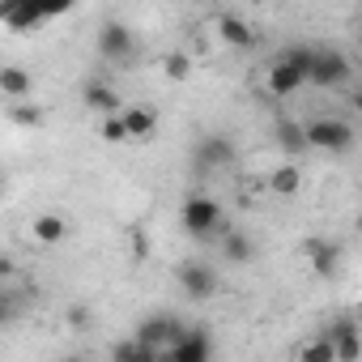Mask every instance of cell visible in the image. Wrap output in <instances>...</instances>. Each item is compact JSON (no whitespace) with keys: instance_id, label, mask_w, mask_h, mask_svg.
Returning <instances> with one entry per match:
<instances>
[{"instance_id":"6da1fadb","label":"cell","mask_w":362,"mask_h":362,"mask_svg":"<svg viewBox=\"0 0 362 362\" xmlns=\"http://www.w3.org/2000/svg\"><path fill=\"white\" fill-rule=\"evenodd\" d=\"M307 73H311V47L307 43H294L286 47L269 69H264V90L273 98H290L307 86Z\"/></svg>"},{"instance_id":"7a4b0ae2","label":"cell","mask_w":362,"mask_h":362,"mask_svg":"<svg viewBox=\"0 0 362 362\" xmlns=\"http://www.w3.org/2000/svg\"><path fill=\"white\" fill-rule=\"evenodd\" d=\"M349 77H354V60H349L341 47H311V73H307V86L341 90Z\"/></svg>"},{"instance_id":"3957f363","label":"cell","mask_w":362,"mask_h":362,"mask_svg":"<svg viewBox=\"0 0 362 362\" xmlns=\"http://www.w3.org/2000/svg\"><path fill=\"white\" fill-rule=\"evenodd\" d=\"M303 136H307V149H328V153H349L358 132L349 119H337V115H320L311 124H303Z\"/></svg>"},{"instance_id":"277c9868","label":"cell","mask_w":362,"mask_h":362,"mask_svg":"<svg viewBox=\"0 0 362 362\" xmlns=\"http://www.w3.org/2000/svg\"><path fill=\"white\" fill-rule=\"evenodd\" d=\"M179 222H184V230H188L192 239H209L214 230L226 226L222 205H218L214 197H205V192H192V197L184 201V209H179Z\"/></svg>"},{"instance_id":"5b68a950","label":"cell","mask_w":362,"mask_h":362,"mask_svg":"<svg viewBox=\"0 0 362 362\" xmlns=\"http://www.w3.org/2000/svg\"><path fill=\"white\" fill-rule=\"evenodd\" d=\"M235 162H239V145H235L230 132H209V136H201L197 149H192L197 175H214V170H226V166H235Z\"/></svg>"},{"instance_id":"8992f818","label":"cell","mask_w":362,"mask_h":362,"mask_svg":"<svg viewBox=\"0 0 362 362\" xmlns=\"http://www.w3.org/2000/svg\"><path fill=\"white\" fill-rule=\"evenodd\" d=\"M184 320H175V315H166V311H153V315H145L141 320V328H136V345L141 349H170L179 337H184Z\"/></svg>"},{"instance_id":"52a82bcc","label":"cell","mask_w":362,"mask_h":362,"mask_svg":"<svg viewBox=\"0 0 362 362\" xmlns=\"http://www.w3.org/2000/svg\"><path fill=\"white\" fill-rule=\"evenodd\" d=\"M320 337L332 345V358H337V362H358V341H362V332H358V320H354V315H332Z\"/></svg>"},{"instance_id":"ba28073f","label":"cell","mask_w":362,"mask_h":362,"mask_svg":"<svg viewBox=\"0 0 362 362\" xmlns=\"http://www.w3.org/2000/svg\"><path fill=\"white\" fill-rule=\"evenodd\" d=\"M98 56L111 60V64H128L136 56V35L124 22H103V30H98Z\"/></svg>"},{"instance_id":"9c48e42d","label":"cell","mask_w":362,"mask_h":362,"mask_svg":"<svg viewBox=\"0 0 362 362\" xmlns=\"http://www.w3.org/2000/svg\"><path fill=\"white\" fill-rule=\"evenodd\" d=\"M218 286H222V277L214 273V264H179V290H184L192 303H205V298H214L218 294Z\"/></svg>"},{"instance_id":"30bf717a","label":"cell","mask_w":362,"mask_h":362,"mask_svg":"<svg viewBox=\"0 0 362 362\" xmlns=\"http://www.w3.org/2000/svg\"><path fill=\"white\" fill-rule=\"evenodd\" d=\"M56 13H69V5H35V0H9L5 26H9V30H35V26H43V22L56 18Z\"/></svg>"},{"instance_id":"8fae6325","label":"cell","mask_w":362,"mask_h":362,"mask_svg":"<svg viewBox=\"0 0 362 362\" xmlns=\"http://www.w3.org/2000/svg\"><path fill=\"white\" fill-rule=\"evenodd\" d=\"M166 362H214V337L205 328H184V337L166 349Z\"/></svg>"},{"instance_id":"7c38bea8","label":"cell","mask_w":362,"mask_h":362,"mask_svg":"<svg viewBox=\"0 0 362 362\" xmlns=\"http://www.w3.org/2000/svg\"><path fill=\"white\" fill-rule=\"evenodd\" d=\"M81 98H86V107H90V111H98L103 119L124 111V98H119V94H115V86H107V81H86Z\"/></svg>"},{"instance_id":"4fadbf2b","label":"cell","mask_w":362,"mask_h":362,"mask_svg":"<svg viewBox=\"0 0 362 362\" xmlns=\"http://www.w3.org/2000/svg\"><path fill=\"white\" fill-rule=\"evenodd\" d=\"M303 252L311 256V273H315V277H332V273L341 269V247L328 243V239H307Z\"/></svg>"},{"instance_id":"5bb4252c","label":"cell","mask_w":362,"mask_h":362,"mask_svg":"<svg viewBox=\"0 0 362 362\" xmlns=\"http://www.w3.org/2000/svg\"><path fill=\"white\" fill-rule=\"evenodd\" d=\"M119 124H124V136L128 141H149L158 132V115L149 107H124L119 111Z\"/></svg>"},{"instance_id":"9a60e30c","label":"cell","mask_w":362,"mask_h":362,"mask_svg":"<svg viewBox=\"0 0 362 362\" xmlns=\"http://www.w3.org/2000/svg\"><path fill=\"white\" fill-rule=\"evenodd\" d=\"M35 90V77L22 69V64H0V94L13 98V103H26Z\"/></svg>"},{"instance_id":"2e32d148","label":"cell","mask_w":362,"mask_h":362,"mask_svg":"<svg viewBox=\"0 0 362 362\" xmlns=\"http://www.w3.org/2000/svg\"><path fill=\"white\" fill-rule=\"evenodd\" d=\"M218 30H222V39H226L230 47H243V52L260 43L256 26H252V22H243L239 13H222V18H218Z\"/></svg>"},{"instance_id":"e0dca14e","label":"cell","mask_w":362,"mask_h":362,"mask_svg":"<svg viewBox=\"0 0 362 362\" xmlns=\"http://www.w3.org/2000/svg\"><path fill=\"white\" fill-rule=\"evenodd\" d=\"M30 235H35V243L56 247V243H64V239H69V222H64L60 214H39V218L30 222Z\"/></svg>"},{"instance_id":"ac0fdd59","label":"cell","mask_w":362,"mask_h":362,"mask_svg":"<svg viewBox=\"0 0 362 362\" xmlns=\"http://www.w3.org/2000/svg\"><path fill=\"white\" fill-rule=\"evenodd\" d=\"M252 256H256L252 235H243V230H230V226H226V239H222V260H226V264H247Z\"/></svg>"},{"instance_id":"d6986e66","label":"cell","mask_w":362,"mask_h":362,"mask_svg":"<svg viewBox=\"0 0 362 362\" xmlns=\"http://www.w3.org/2000/svg\"><path fill=\"white\" fill-rule=\"evenodd\" d=\"M298 188H303V170H298L294 162H281V166L269 175V192H273V197H294Z\"/></svg>"},{"instance_id":"ffe728a7","label":"cell","mask_w":362,"mask_h":362,"mask_svg":"<svg viewBox=\"0 0 362 362\" xmlns=\"http://www.w3.org/2000/svg\"><path fill=\"white\" fill-rule=\"evenodd\" d=\"M277 145H281L286 153H294V158H298V153L307 149V136H303V124H294V119H281V124H277Z\"/></svg>"},{"instance_id":"44dd1931","label":"cell","mask_w":362,"mask_h":362,"mask_svg":"<svg viewBox=\"0 0 362 362\" xmlns=\"http://www.w3.org/2000/svg\"><path fill=\"white\" fill-rule=\"evenodd\" d=\"M294 362H337V358H332V345H328L324 337H311V341H303V345H298Z\"/></svg>"},{"instance_id":"7402d4cb","label":"cell","mask_w":362,"mask_h":362,"mask_svg":"<svg viewBox=\"0 0 362 362\" xmlns=\"http://www.w3.org/2000/svg\"><path fill=\"white\" fill-rule=\"evenodd\" d=\"M111 362H158V349H141L136 341H119L111 349Z\"/></svg>"},{"instance_id":"603a6c76","label":"cell","mask_w":362,"mask_h":362,"mask_svg":"<svg viewBox=\"0 0 362 362\" xmlns=\"http://www.w3.org/2000/svg\"><path fill=\"white\" fill-rule=\"evenodd\" d=\"M9 119L22 124V128H39V124H43V111L30 107V103H13V107H9Z\"/></svg>"},{"instance_id":"cb8c5ba5","label":"cell","mask_w":362,"mask_h":362,"mask_svg":"<svg viewBox=\"0 0 362 362\" xmlns=\"http://www.w3.org/2000/svg\"><path fill=\"white\" fill-rule=\"evenodd\" d=\"M162 69H166V77H170V81H184V77L192 73V60H188L184 52H170V56L162 60Z\"/></svg>"},{"instance_id":"d4e9b609","label":"cell","mask_w":362,"mask_h":362,"mask_svg":"<svg viewBox=\"0 0 362 362\" xmlns=\"http://www.w3.org/2000/svg\"><path fill=\"white\" fill-rule=\"evenodd\" d=\"M22 315V298L9 294V290H0V324H13Z\"/></svg>"},{"instance_id":"484cf974","label":"cell","mask_w":362,"mask_h":362,"mask_svg":"<svg viewBox=\"0 0 362 362\" xmlns=\"http://www.w3.org/2000/svg\"><path fill=\"white\" fill-rule=\"evenodd\" d=\"M98 136H103L107 145H119V141H128V136H124V124H119V115H107V119L98 124Z\"/></svg>"},{"instance_id":"4316f807","label":"cell","mask_w":362,"mask_h":362,"mask_svg":"<svg viewBox=\"0 0 362 362\" xmlns=\"http://www.w3.org/2000/svg\"><path fill=\"white\" fill-rule=\"evenodd\" d=\"M69 324H73V328H90V311H86L81 303H73V307H69Z\"/></svg>"},{"instance_id":"83f0119b","label":"cell","mask_w":362,"mask_h":362,"mask_svg":"<svg viewBox=\"0 0 362 362\" xmlns=\"http://www.w3.org/2000/svg\"><path fill=\"white\" fill-rule=\"evenodd\" d=\"M9 273H13V260H9V256H0V281H5Z\"/></svg>"},{"instance_id":"f1b7e54d","label":"cell","mask_w":362,"mask_h":362,"mask_svg":"<svg viewBox=\"0 0 362 362\" xmlns=\"http://www.w3.org/2000/svg\"><path fill=\"white\" fill-rule=\"evenodd\" d=\"M64 362H86V358H81V354H73V358H64Z\"/></svg>"}]
</instances>
